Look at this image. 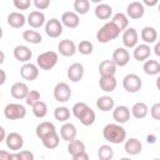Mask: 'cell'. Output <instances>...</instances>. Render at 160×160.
I'll return each mask as SVG.
<instances>
[{"label":"cell","mask_w":160,"mask_h":160,"mask_svg":"<svg viewBox=\"0 0 160 160\" xmlns=\"http://www.w3.org/2000/svg\"><path fill=\"white\" fill-rule=\"evenodd\" d=\"M154 160H160V159H158V158H155V159H154Z\"/></svg>","instance_id":"obj_59"},{"label":"cell","mask_w":160,"mask_h":160,"mask_svg":"<svg viewBox=\"0 0 160 160\" xmlns=\"http://www.w3.org/2000/svg\"><path fill=\"white\" fill-rule=\"evenodd\" d=\"M115 106V101L111 96H108V95H104V96H100L98 100H96V108L104 112L106 111H110L112 110Z\"/></svg>","instance_id":"obj_27"},{"label":"cell","mask_w":160,"mask_h":160,"mask_svg":"<svg viewBox=\"0 0 160 160\" xmlns=\"http://www.w3.org/2000/svg\"><path fill=\"white\" fill-rule=\"evenodd\" d=\"M58 50L59 52L62 55V56H72L75 52H76V44L72 41V40H69V39H65V40H61L58 45Z\"/></svg>","instance_id":"obj_17"},{"label":"cell","mask_w":160,"mask_h":160,"mask_svg":"<svg viewBox=\"0 0 160 160\" xmlns=\"http://www.w3.org/2000/svg\"><path fill=\"white\" fill-rule=\"evenodd\" d=\"M26 22V18L22 12H19V11H12L8 15V24L14 28V29H20L25 25Z\"/></svg>","instance_id":"obj_23"},{"label":"cell","mask_w":160,"mask_h":160,"mask_svg":"<svg viewBox=\"0 0 160 160\" xmlns=\"http://www.w3.org/2000/svg\"><path fill=\"white\" fill-rule=\"evenodd\" d=\"M138 41H139V34H138L136 29L128 28V29L124 30V32H122V44H124L125 48L132 49L138 45Z\"/></svg>","instance_id":"obj_8"},{"label":"cell","mask_w":160,"mask_h":160,"mask_svg":"<svg viewBox=\"0 0 160 160\" xmlns=\"http://www.w3.org/2000/svg\"><path fill=\"white\" fill-rule=\"evenodd\" d=\"M72 160H89V155L86 154V151L79 154V155H75L72 156Z\"/></svg>","instance_id":"obj_48"},{"label":"cell","mask_w":160,"mask_h":160,"mask_svg":"<svg viewBox=\"0 0 160 160\" xmlns=\"http://www.w3.org/2000/svg\"><path fill=\"white\" fill-rule=\"evenodd\" d=\"M60 22L66 26V28H70V29H75L79 26L80 24V18L79 15L75 12V11H65L62 15H61V20Z\"/></svg>","instance_id":"obj_14"},{"label":"cell","mask_w":160,"mask_h":160,"mask_svg":"<svg viewBox=\"0 0 160 160\" xmlns=\"http://www.w3.org/2000/svg\"><path fill=\"white\" fill-rule=\"evenodd\" d=\"M148 112H149V108H148V105L145 104V102H141V101H139V102H135L134 105H132V108H131V115L135 118V119H144L146 115H148Z\"/></svg>","instance_id":"obj_29"},{"label":"cell","mask_w":160,"mask_h":160,"mask_svg":"<svg viewBox=\"0 0 160 160\" xmlns=\"http://www.w3.org/2000/svg\"><path fill=\"white\" fill-rule=\"evenodd\" d=\"M12 54H14V58L18 61H21V62H25V64L29 62V60L32 56V51L30 50V48H28L25 45H18V46H15Z\"/></svg>","instance_id":"obj_16"},{"label":"cell","mask_w":160,"mask_h":160,"mask_svg":"<svg viewBox=\"0 0 160 160\" xmlns=\"http://www.w3.org/2000/svg\"><path fill=\"white\" fill-rule=\"evenodd\" d=\"M74 10L78 15H85L90 10V1L89 0H75L74 1Z\"/></svg>","instance_id":"obj_38"},{"label":"cell","mask_w":160,"mask_h":160,"mask_svg":"<svg viewBox=\"0 0 160 160\" xmlns=\"http://www.w3.org/2000/svg\"><path fill=\"white\" fill-rule=\"evenodd\" d=\"M22 39L30 44H40L42 41V36L35 30H25L22 32Z\"/></svg>","instance_id":"obj_36"},{"label":"cell","mask_w":160,"mask_h":160,"mask_svg":"<svg viewBox=\"0 0 160 160\" xmlns=\"http://www.w3.org/2000/svg\"><path fill=\"white\" fill-rule=\"evenodd\" d=\"M0 96H1V94H0Z\"/></svg>","instance_id":"obj_60"},{"label":"cell","mask_w":160,"mask_h":160,"mask_svg":"<svg viewBox=\"0 0 160 160\" xmlns=\"http://www.w3.org/2000/svg\"><path fill=\"white\" fill-rule=\"evenodd\" d=\"M9 160H20V158H19V152H12V154H10Z\"/></svg>","instance_id":"obj_55"},{"label":"cell","mask_w":160,"mask_h":160,"mask_svg":"<svg viewBox=\"0 0 160 160\" xmlns=\"http://www.w3.org/2000/svg\"><path fill=\"white\" fill-rule=\"evenodd\" d=\"M4 61H5V54H4V52L0 50V65H1Z\"/></svg>","instance_id":"obj_56"},{"label":"cell","mask_w":160,"mask_h":160,"mask_svg":"<svg viewBox=\"0 0 160 160\" xmlns=\"http://www.w3.org/2000/svg\"><path fill=\"white\" fill-rule=\"evenodd\" d=\"M112 119L116 124H124L130 120V109L125 105H119L112 109Z\"/></svg>","instance_id":"obj_13"},{"label":"cell","mask_w":160,"mask_h":160,"mask_svg":"<svg viewBox=\"0 0 160 160\" xmlns=\"http://www.w3.org/2000/svg\"><path fill=\"white\" fill-rule=\"evenodd\" d=\"M26 22L32 29H39L45 24V15H44V12H41L39 10H34L28 15Z\"/></svg>","instance_id":"obj_15"},{"label":"cell","mask_w":160,"mask_h":160,"mask_svg":"<svg viewBox=\"0 0 160 160\" xmlns=\"http://www.w3.org/2000/svg\"><path fill=\"white\" fill-rule=\"evenodd\" d=\"M5 142H6V146L10 150H14V151L21 150V148L24 146V139L19 132L8 134L6 138H5Z\"/></svg>","instance_id":"obj_12"},{"label":"cell","mask_w":160,"mask_h":160,"mask_svg":"<svg viewBox=\"0 0 160 160\" xmlns=\"http://www.w3.org/2000/svg\"><path fill=\"white\" fill-rule=\"evenodd\" d=\"M31 108H32V114H34L36 118H39V119L46 116V114H48V105H46L42 100H39V101L35 102Z\"/></svg>","instance_id":"obj_39"},{"label":"cell","mask_w":160,"mask_h":160,"mask_svg":"<svg viewBox=\"0 0 160 160\" xmlns=\"http://www.w3.org/2000/svg\"><path fill=\"white\" fill-rule=\"evenodd\" d=\"M76 134H78V130H76V126L71 122H65L61 128H60V136L62 140L65 141H71L74 139H76Z\"/></svg>","instance_id":"obj_22"},{"label":"cell","mask_w":160,"mask_h":160,"mask_svg":"<svg viewBox=\"0 0 160 160\" xmlns=\"http://www.w3.org/2000/svg\"><path fill=\"white\" fill-rule=\"evenodd\" d=\"M54 98L59 102H66L71 98V89L66 82H58L54 88Z\"/></svg>","instance_id":"obj_6"},{"label":"cell","mask_w":160,"mask_h":160,"mask_svg":"<svg viewBox=\"0 0 160 160\" xmlns=\"http://www.w3.org/2000/svg\"><path fill=\"white\" fill-rule=\"evenodd\" d=\"M119 35H120L119 29H118L111 21H108L106 24H104V25L100 28V30H98V32H96V39H98L99 42L106 44V42L114 40V39H116Z\"/></svg>","instance_id":"obj_2"},{"label":"cell","mask_w":160,"mask_h":160,"mask_svg":"<svg viewBox=\"0 0 160 160\" xmlns=\"http://www.w3.org/2000/svg\"><path fill=\"white\" fill-rule=\"evenodd\" d=\"M41 142L46 149H55V148H58V145L60 142V136L56 131H54V132L46 135L45 138H42Z\"/></svg>","instance_id":"obj_33"},{"label":"cell","mask_w":160,"mask_h":160,"mask_svg":"<svg viewBox=\"0 0 160 160\" xmlns=\"http://www.w3.org/2000/svg\"><path fill=\"white\" fill-rule=\"evenodd\" d=\"M124 149L129 155H139L142 150V144L139 139L136 138H130L128 140H125L124 144Z\"/></svg>","instance_id":"obj_21"},{"label":"cell","mask_w":160,"mask_h":160,"mask_svg":"<svg viewBox=\"0 0 160 160\" xmlns=\"http://www.w3.org/2000/svg\"><path fill=\"white\" fill-rule=\"evenodd\" d=\"M29 91H30V90H29L28 85H26L25 82H22V81H18V82L12 84V86H11V89H10L11 96H12L14 99H18V100L25 99Z\"/></svg>","instance_id":"obj_19"},{"label":"cell","mask_w":160,"mask_h":160,"mask_svg":"<svg viewBox=\"0 0 160 160\" xmlns=\"http://www.w3.org/2000/svg\"><path fill=\"white\" fill-rule=\"evenodd\" d=\"M120 160H131V159H130V158H121Z\"/></svg>","instance_id":"obj_58"},{"label":"cell","mask_w":160,"mask_h":160,"mask_svg":"<svg viewBox=\"0 0 160 160\" xmlns=\"http://www.w3.org/2000/svg\"><path fill=\"white\" fill-rule=\"evenodd\" d=\"M142 70L146 75H159L160 74V62L158 60H146L142 65Z\"/></svg>","instance_id":"obj_30"},{"label":"cell","mask_w":160,"mask_h":160,"mask_svg":"<svg viewBox=\"0 0 160 160\" xmlns=\"http://www.w3.org/2000/svg\"><path fill=\"white\" fill-rule=\"evenodd\" d=\"M85 151V144L81 141V140H78V139H74L71 141H69V145H68V152L71 155V156H75V155H79L81 152Z\"/></svg>","instance_id":"obj_34"},{"label":"cell","mask_w":160,"mask_h":160,"mask_svg":"<svg viewBox=\"0 0 160 160\" xmlns=\"http://www.w3.org/2000/svg\"><path fill=\"white\" fill-rule=\"evenodd\" d=\"M5 81H6V72H5L4 70H1V69H0V86H1V85H4V84H5Z\"/></svg>","instance_id":"obj_50"},{"label":"cell","mask_w":160,"mask_h":160,"mask_svg":"<svg viewBox=\"0 0 160 160\" xmlns=\"http://www.w3.org/2000/svg\"><path fill=\"white\" fill-rule=\"evenodd\" d=\"M2 34H4V32H2V28H1V26H0V39H1V38H2Z\"/></svg>","instance_id":"obj_57"},{"label":"cell","mask_w":160,"mask_h":160,"mask_svg":"<svg viewBox=\"0 0 160 160\" xmlns=\"http://www.w3.org/2000/svg\"><path fill=\"white\" fill-rule=\"evenodd\" d=\"M150 54H151L150 45H146V44L136 45L134 48V51H132V56L138 61H146L150 58Z\"/></svg>","instance_id":"obj_20"},{"label":"cell","mask_w":160,"mask_h":160,"mask_svg":"<svg viewBox=\"0 0 160 160\" xmlns=\"http://www.w3.org/2000/svg\"><path fill=\"white\" fill-rule=\"evenodd\" d=\"M111 22L119 29V31H124L125 29H128V25H129V19L125 14L122 12H116L114 16H112V20Z\"/></svg>","instance_id":"obj_32"},{"label":"cell","mask_w":160,"mask_h":160,"mask_svg":"<svg viewBox=\"0 0 160 160\" xmlns=\"http://www.w3.org/2000/svg\"><path fill=\"white\" fill-rule=\"evenodd\" d=\"M59 56L55 51H45L40 54L36 59V66L41 70H51L58 64Z\"/></svg>","instance_id":"obj_3"},{"label":"cell","mask_w":160,"mask_h":160,"mask_svg":"<svg viewBox=\"0 0 160 160\" xmlns=\"http://www.w3.org/2000/svg\"><path fill=\"white\" fill-rule=\"evenodd\" d=\"M154 52L156 56H160V42H155V48H154Z\"/></svg>","instance_id":"obj_53"},{"label":"cell","mask_w":160,"mask_h":160,"mask_svg":"<svg viewBox=\"0 0 160 160\" xmlns=\"http://www.w3.org/2000/svg\"><path fill=\"white\" fill-rule=\"evenodd\" d=\"M102 136L111 144H121L126 140V130L120 124H108L102 129Z\"/></svg>","instance_id":"obj_1"},{"label":"cell","mask_w":160,"mask_h":160,"mask_svg":"<svg viewBox=\"0 0 160 160\" xmlns=\"http://www.w3.org/2000/svg\"><path fill=\"white\" fill-rule=\"evenodd\" d=\"M62 30H64L62 29V24L60 22V20H58L55 18L48 20L46 24H45V32L50 38H54V39L59 38L62 34Z\"/></svg>","instance_id":"obj_7"},{"label":"cell","mask_w":160,"mask_h":160,"mask_svg":"<svg viewBox=\"0 0 160 160\" xmlns=\"http://www.w3.org/2000/svg\"><path fill=\"white\" fill-rule=\"evenodd\" d=\"M99 85H100V89L105 92H111L115 90L116 85H118V81L115 79V76H110V78H100L99 80Z\"/></svg>","instance_id":"obj_31"},{"label":"cell","mask_w":160,"mask_h":160,"mask_svg":"<svg viewBox=\"0 0 160 160\" xmlns=\"http://www.w3.org/2000/svg\"><path fill=\"white\" fill-rule=\"evenodd\" d=\"M14 6L18 10H28L31 6L30 0H14Z\"/></svg>","instance_id":"obj_44"},{"label":"cell","mask_w":160,"mask_h":160,"mask_svg":"<svg viewBox=\"0 0 160 160\" xmlns=\"http://www.w3.org/2000/svg\"><path fill=\"white\" fill-rule=\"evenodd\" d=\"M95 16L100 20H108L112 15V8L108 4H99L95 8Z\"/></svg>","instance_id":"obj_28"},{"label":"cell","mask_w":160,"mask_h":160,"mask_svg":"<svg viewBox=\"0 0 160 160\" xmlns=\"http://www.w3.org/2000/svg\"><path fill=\"white\" fill-rule=\"evenodd\" d=\"M10 152L5 151V150H0V160H9Z\"/></svg>","instance_id":"obj_49"},{"label":"cell","mask_w":160,"mask_h":160,"mask_svg":"<svg viewBox=\"0 0 160 160\" xmlns=\"http://www.w3.org/2000/svg\"><path fill=\"white\" fill-rule=\"evenodd\" d=\"M111 61L116 65V68L118 66H125V65H128V62L130 61V54H129V51L125 49V48H118V49H115L114 50V52H112V59H111Z\"/></svg>","instance_id":"obj_10"},{"label":"cell","mask_w":160,"mask_h":160,"mask_svg":"<svg viewBox=\"0 0 160 160\" xmlns=\"http://www.w3.org/2000/svg\"><path fill=\"white\" fill-rule=\"evenodd\" d=\"M150 115L154 120L160 119V102H155L150 109Z\"/></svg>","instance_id":"obj_45"},{"label":"cell","mask_w":160,"mask_h":160,"mask_svg":"<svg viewBox=\"0 0 160 160\" xmlns=\"http://www.w3.org/2000/svg\"><path fill=\"white\" fill-rule=\"evenodd\" d=\"M99 160H111L114 156V150L110 145H101L98 150Z\"/></svg>","instance_id":"obj_40"},{"label":"cell","mask_w":160,"mask_h":160,"mask_svg":"<svg viewBox=\"0 0 160 160\" xmlns=\"http://www.w3.org/2000/svg\"><path fill=\"white\" fill-rule=\"evenodd\" d=\"M32 4L38 10H45V9H48L50 6V1L49 0H34Z\"/></svg>","instance_id":"obj_46"},{"label":"cell","mask_w":160,"mask_h":160,"mask_svg":"<svg viewBox=\"0 0 160 160\" xmlns=\"http://www.w3.org/2000/svg\"><path fill=\"white\" fill-rule=\"evenodd\" d=\"M140 36L144 41V44L146 45H150V44H155L158 41V31L155 28L152 26H145L141 32H140Z\"/></svg>","instance_id":"obj_25"},{"label":"cell","mask_w":160,"mask_h":160,"mask_svg":"<svg viewBox=\"0 0 160 160\" xmlns=\"http://www.w3.org/2000/svg\"><path fill=\"white\" fill-rule=\"evenodd\" d=\"M158 4V0H154V1H149V0H145L142 2V5H148V6H155Z\"/></svg>","instance_id":"obj_54"},{"label":"cell","mask_w":160,"mask_h":160,"mask_svg":"<svg viewBox=\"0 0 160 160\" xmlns=\"http://www.w3.org/2000/svg\"><path fill=\"white\" fill-rule=\"evenodd\" d=\"M40 100V92L38 90H30L25 98V102L30 106H32L35 102H38Z\"/></svg>","instance_id":"obj_42"},{"label":"cell","mask_w":160,"mask_h":160,"mask_svg":"<svg viewBox=\"0 0 160 160\" xmlns=\"http://www.w3.org/2000/svg\"><path fill=\"white\" fill-rule=\"evenodd\" d=\"M144 12H145V8L140 1H132L126 8V16L134 20L141 19L144 16Z\"/></svg>","instance_id":"obj_11"},{"label":"cell","mask_w":160,"mask_h":160,"mask_svg":"<svg viewBox=\"0 0 160 160\" xmlns=\"http://www.w3.org/2000/svg\"><path fill=\"white\" fill-rule=\"evenodd\" d=\"M88 108H89V106H88V104H85V102H76V104H74V106H72V109H71L72 115H74L76 119H79V116H80Z\"/></svg>","instance_id":"obj_43"},{"label":"cell","mask_w":160,"mask_h":160,"mask_svg":"<svg viewBox=\"0 0 160 160\" xmlns=\"http://www.w3.org/2000/svg\"><path fill=\"white\" fill-rule=\"evenodd\" d=\"M94 50V45L91 41L89 40H82L79 42V45L76 46V51H79L82 55H90Z\"/></svg>","instance_id":"obj_41"},{"label":"cell","mask_w":160,"mask_h":160,"mask_svg":"<svg viewBox=\"0 0 160 160\" xmlns=\"http://www.w3.org/2000/svg\"><path fill=\"white\" fill-rule=\"evenodd\" d=\"M54 116L58 121L66 122L70 119V109L66 106H59L54 110Z\"/></svg>","instance_id":"obj_37"},{"label":"cell","mask_w":160,"mask_h":160,"mask_svg":"<svg viewBox=\"0 0 160 160\" xmlns=\"http://www.w3.org/2000/svg\"><path fill=\"white\" fill-rule=\"evenodd\" d=\"M5 138H6V132H5V129L0 125V142L1 141H4L5 140Z\"/></svg>","instance_id":"obj_52"},{"label":"cell","mask_w":160,"mask_h":160,"mask_svg":"<svg viewBox=\"0 0 160 160\" xmlns=\"http://www.w3.org/2000/svg\"><path fill=\"white\" fill-rule=\"evenodd\" d=\"M20 76L26 81H34L39 76V68L35 64L26 62L20 68Z\"/></svg>","instance_id":"obj_9"},{"label":"cell","mask_w":160,"mask_h":160,"mask_svg":"<svg viewBox=\"0 0 160 160\" xmlns=\"http://www.w3.org/2000/svg\"><path fill=\"white\" fill-rule=\"evenodd\" d=\"M99 72L101 78H110L115 76L116 72V65L111 60H102L99 64Z\"/></svg>","instance_id":"obj_24"},{"label":"cell","mask_w":160,"mask_h":160,"mask_svg":"<svg viewBox=\"0 0 160 160\" xmlns=\"http://www.w3.org/2000/svg\"><path fill=\"white\" fill-rule=\"evenodd\" d=\"M20 160H34V154L29 150H22L19 152Z\"/></svg>","instance_id":"obj_47"},{"label":"cell","mask_w":160,"mask_h":160,"mask_svg":"<svg viewBox=\"0 0 160 160\" xmlns=\"http://www.w3.org/2000/svg\"><path fill=\"white\" fill-rule=\"evenodd\" d=\"M95 119H96V115H95L94 110H92L91 108H88V109L79 116L78 120H80V122H81L82 125L90 126V125H92V124L95 122Z\"/></svg>","instance_id":"obj_35"},{"label":"cell","mask_w":160,"mask_h":160,"mask_svg":"<svg viewBox=\"0 0 160 160\" xmlns=\"http://www.w3.org/2000/svg\"><path fill=\"white\" fill-rule=\"evenodd\" d=\"M84 76V66L80 62H74L68 69V78L72 82H78Z\"/></svg>","instance_id":"obj_18"},{"label":"cell","mask_w":160,"mask_h":160,"mask_svg":"<svg viewBox=\"0 0 160 160\" xmlns=\"http://www.w3.org/2000/svg\"><path fill=\"white\" fill-rule=\"evenodd\" d=\"M35 131H36V136L41 140L42 138H45L46 135H49V134H51V132H54L56 130H55V125L52 122H50V121H42V122H40L36 126V130Z\"/></svg>","instance_id":"obj_26"},{"label":"cell","mask_w":160,"mask_h":160,"mask_svg":"<svg viewBox=\"0 0 160 160\" xmlns=\"http://www.w3.org/2000/svg\"><path fill=\"white\" fill-rule=\"evenodd\" d=\"M122 86L128 92H138L142 86V81L139 75L128 74L122 79Z\"/></svg>","instance_id":"obj_5"},{"label":"cell","mask_w":160,"mask_h":160,"mask_svg":"<svg viewBox=\"0 0 160 160\" xmlns=\"http://www.w3.org/2000/svg\"><path fill=\"white\" fill-rule=\"evenodd\" d=\"M146 141H148L149 144H155V142H156V136H155L154 134L148 135V136H146Z\"/></svg>","instance_id":"obj_51"},{"label":"cell","mask_w":160,"mask_h":160,"mask_svg":"<svg viewBox=\"0 0 160 160\" xmlns=\"http://www.w3.org/2000/svg\"><path fill=\"white\" fill-rule=\"evenodd\" d=\"M4 115L6 119L9 120H20L22 118H25L26 115V109L24 105L21 104H15V102H10L5 106L4 109Z\"/></svg>","instance_id":"obj_4"}]
</instances>
